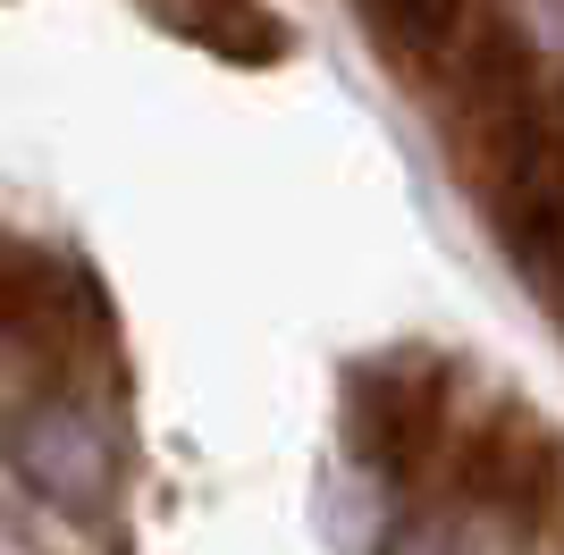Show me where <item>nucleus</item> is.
I'll return each instance as SVG.
<instances>
[{"label": "nucleus", "mask_w": 564, "mask_h": 555, "mask_svg": "<svg viewBox=\"0 0 564 555\" xmlns=\"http://www.w3.org/2000/svg\"><path fill=\"white\" fill-rule=\"evenodd\" d=\"M464 110H471V143H480L497 236L514 244V261L540 278V286L564 295V135L547 127L514 43H489L471 59Z\"/></svg>", "instance_id": "f257e3e1"}, {"label": "nucleus", "mask_w": 564, "mask_h": 555, "mask_svg": "<svg viewBox=\"0 0 564 555\" xmlns=\"http://www.w3.org/2000/svg\"><path fill=\"white\" fill-rule=\"evenodd\" d=\"M9 471H18L51 513H101L118 488V446L85 404L68 395H34L9 421Z\"/></svg>", "instance_id": "f03ea898"}, {"label": "nucleus", "mask_w": 564, "mask_h": 555, "mask_svg": "<svg viewBox=\"0 0 564 555\" xmlns=\"http://www.w3.org/2000/svg\"><path fill=\"white\" fill-rule=\"evenodd\" d=\"M447 438V379L438 362H371L354 379V446L379 463V480H422V463Z\"/></svg>", "instance_id": "7ed1b4c3"}, {"label": "nucleus", "mask_w": 564, "mask_h": 555, "mask_svg": "<svg viewBox=\"0 0 564 555\" xmlns=\"http://www.w3.org/2000/svg\"><path fill=\"white\" fill-rule=\"evenodd\" d=\"M556 471H564L556 438H547V429L522 413V404H497V413H480V421H471V438H464V455H455V480H464L471 505L497 513V522H522V531L547 513V497H556Z\"/></svg>", "instance_id": "20e7f679"}, {"label": "nucleus", "mask_w": 564, "mask_h": 555, "mask_svg": "<svg viewBox=\"0 0 564 555\" xmlns=\"http://www.w3.org/2000/svg\"><path fill=\"white\" fill-rule=\"evenodd\" d=\"M76 303H85V278L68 261L34 253V244H0V337L59 346L76 328Z\"/></svg>", "instance_id": "39448f33"}, {"label": "nucleus", "mask_w": 564, "mask_h": 555, "mask_svg": "<svg viewBox=\"0 0 564 555\" xmlns=\"http://www.w3.org/2000/svg\"><path fill=\"white\" fill-rule=\"evenodd\" d=\"M169 18L186 25L194 43H212L219 59H279L286 51V25L261 0H169Z\"/></svg>", "instance_id": "423d86ee"}, {"label": "nucleus", "mask_w": 564, "mask_h": 555, "mask_svg": "<svg viewBox=\"0 0 564 555\" xmlns=\"http://www.w3.org/2000/svg\"><path fill=\"white\" fill-rule=\"evenodd\" d=\"M379 25H388V43L413 51V59H430V51L455 43V25H464V0H371Z\"/></svg>", "instance_id": "0eeeda50"}, {"label": "nucleus", "mask_w": 564, "mask_h": 555, "mask_svg": "<svg viewBox=\"0 0 564 555\" xmlns=\"http://www.w3.org/2000/svg\"><path fill=\"white\" fill-rule=\"evenodd\" d=\"M388 555H480L464 531V513H413L388 531Z\"/></svg>", "instance_id": "6e6552de"}]
</instances>
